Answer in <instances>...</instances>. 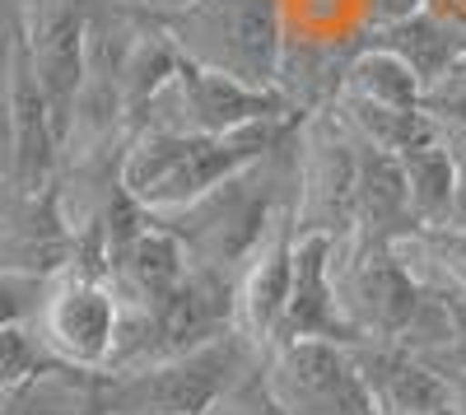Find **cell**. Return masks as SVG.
I'll use <instances>...</instances> for the list:
<instances>
[{"instance_id":"cell-1","label":"cell","mask_w":466,"mask_h":415,"mask_svg":"<svg viewBox=\"0 0 466 415\" xmlns=\"http://www.w3.org/2000/svg\"><path fill=\"white\" fill-rule=\"evenodd\" d=\"M303 117L285 122H261L248 131L228 136H197V131H131L122 145V177L127 192L149 210V215H173L191 201H201L210 187L224 177L243 173L261 159H270L276 149H285L299 136Z\"/></svg>"},{"instance_id":"cell-2","label":"cell","mask_w":466,"mask_h":415,"mask_svg":"<svg viewBox=\"0 0 466 415\" xmlns=\"http://www.w3.org/2000/svg\"><path fill=\"white\" fill-rule=\"evenodd\" d=\"M285 149H276L270 159H261V164H252L243 173L224 177L219 187H210L201 201H191V206H182L173 215H154V219H164L168 229L182 238L187 257L197 261V267L238 276L248 267V257L257 252V243L266 238L276 210L294 201L289 182L299 177V149H294V164L280 168L276 159L285 155Z\"/></svg>"},{"instance_id":"cell-3","label":"cell","mask_w":466,"mask_h":415,"mask_svg":"<svg viewBox=\"0 0 466 415\" xmlns=\"http://www.w3.org/2000/svg\"><path fill=\"white\" fill-rule=\"evenodd\" d=\"M266 359L243 331H228L187 355L103 373V415H210L219 397Z\"/></svg>"},{"instance_id":"cell-4","label":"cell","mask_w":466,"mask_h":415,"mask_svg":"<svg viewBox=\"0 0 466 415\" xmlns=\"http://www.w3.org/2000/svg\"><path fill=\"white\" fill-rule=\"evenodd\" d=\"M187 61L224 70L233 80L261 89H280L285 28L280 0H197L168 19H159Z\"/></svg>"},{"instance_id":"cell-5","label":"cell","mask_w":466,"mask_h":415,"mask_svg":"<svg viewBox=\"0 0 466 415\" xmlns=\"http://www.w3.org/2000/svg\"><path fill=\"white\" fill-rule=\"evenodd\" d=\"M285 117H303V112L280 89L233 80V75H224V70H210V66H197V61L182 56L173 80L136 112L131 131L228 136V131H248V127L285 122Z\"/></svg>"},{"instance_id":"cell-6","label":"cell","mask_w":466,"mask_h":415,"mask_svg":"<svg viewBox=\"0 0 466 415\" xmlns=\"http://www.w3.org/2000/svg\"><path fill=\"white\" fill-rule=\"evenodd\" d=\"M336 289L364 341H406L430 304V289L410 271L397 238L369 234H345L336 243Z\"/></svg>"},{"instance_id":"cell-7","label":"cell","mask_w":466,"mask_h":415,"mask_svg":"<svg viewBox=\"0 0 466 415\" xmlns=\"http://www.w3.org/2000/svg\"><path fill=\"white\" fill-rule=\"evenodd\" d=\"M360 210V136L345 112L318 107L299 127V177H294V219L299 234H355Z\"/></svg>"},{"instance_id":"cell-8","label":"cell","mask_w":466,"mask_h":415,"mask_svg":"<svg viewBox=\"0 0 466 415\" xmlns=\"http://www.w3.org/2000/svg\"><path fill=\"white\" fill-rule=\"evenodd\" d=\"M122 313L127 309L112 276L66 267L47 276L43 294H37V313L28 322L61 364L107 373L116 355V336H122Z\"/></svg>"},{"instance_id":"cell-9","label":"cell","mask_w":466,"mask_h":415,"mask_svg":"<svg viewBox=\"0 0 466 415\" xmlns=\"http://www.w3.org/2000/svg\"><path fill=\"white\" fill-rule=\"evenodd\" d=\"M266 379L294 415H382L355 350L322 336H299L266 350Z\"/></svg>"},{"instance_id":"cell-10","label":"cell","mask_w":466,"mask_h":415,"mask_svg":"<svg viewBox=\"0 0 466 415\" xmlns=\"http://www.w3.org/2000/svg\"><path fill=\"white\" fill-rule=\"evenodd\" d=\"M5 103H10V197L47 192L56 187V159H61V131L56 112L43 94L24 47L19 15H10V56H5Z\"/></svg>"},{"instance_id":"cell-11","label":"cell","mask_w":466,"mask_h":415,"mask_svg":"<svg viewBox=\"0 0 466 415\" xmlns=\"http://www.w3.org/2000/svg\"><path fill=\"white\" fill-rule=\"evenodd\" d=\"M294 257H299V219L289 201L276 210L266 238L238 271V331L257 350H270L280 336L289 294H294Z\"/></svg>"},{"instance_id":"cell-12","label":"cell","mask_w":466,"mask_h":415,"mask_svg":"<svg viewBox=\"0 0 466 415\" xmlns=\"http://www.w3.org/2000/svg\"><path fill=\"white\" fill-rule=\"evenodd\" d=\"M336 234H299V257H294V294L280 322V341H299V336H322V341L355 346L364 336L340 309L336 289Z\"/></svg>"},{"instance_id":"cell-13","label":"cell","mask_w":466,"mask_h":415,"mask_svg":"<svg viewBox=\"0 0 466 415\" xmlns=\"http://www.w3.org/2000/svg\"><path fill=\"white\" fill-rule=\"evenodd\" d=\"M187 271H191V257H187L182 238L164 219H149L127 248H116L107 257V276H112L116 294H122V304L145 309V313L159 309L164 299L187 280Z\"/></svg>"},{"instance_id":"cell-14","label":"cell","mask_w":466,"mask_h":415,"mask_svg":"<svg viewBox=\"0 0 466 415\" xmlns=\"http://www.w3.org/2000/svg\"><path fill=\"white\" fill-rule=\"evenodd\" d=\"M364 43L397 52V56L420 75V85H424V89H434L443 75L466 56V24H457V19H439L434 10H420V15H410V19H401V24L369 28Z\"/></svg>"},{"instance_id":"cell-15","label":"cell","mask_w":466,"mask_h":415,"mask_svg":"<svg viewBox=\"0 0 466 415\" xmlns=\"http://www.w3.org/2000/svg\"><path fill=\"white\" fill-rule=\"evenodd\" d=\"M401 168H406V182H410L415 229H443V224H452V210H457V159L448 149V136L439 131L434 140L406 149Z\"/></svg>"},{"instance_id":"cell-16","label":"cell","mask_w":466,"mask_h":415,"mask_svg":"<svg viewBox=\"0 0 466 415\" xmlns=\"http://www.w3.org/2000/svg\"><path fill=\"white\" fill-rule=\"evenodd\" d=\"M340 98L373 103V107H401V112H415V107H424V85H420V75H415L397 52L364 43L360 52H350Z\"/></svg>"},{"instance_id":"cell-17","label":"cell","mask_w":466,"mask_h":415,"mask_svg":"<svg viewBox=\"0 0 466 415\" xmlns=\"http://www.w3.org/2000/svg\"><path fill=\"white\" fill-rule=\"evenodd\" d=\"M0 397H5V415H103V373L56 364Z\"/></svg>"},{"instance_id":"cell-18","label":"cell","mask_w":466,"mask_h":415,"mask_svg":"<svg viewBox=\"0 0 466 415\" xmlns=\"http://www.w3.org/2000/svg\"><path fill=\"white\" fill-rule=\"evenodd\" d=\"M0 346H5V364H0V392H15L24 383H33L37 373L56 369L61 359L47 350V341L37 336L33 322L5 318V331H0Z\"/></svg>"},{"instance_id":"cell-19","label":"cell","mask_w":466,"mask_h":415,"mask_svg":"<svg viewBox=\"0 0 466 415\" xmlns=\"http://www.w3.org/2000/svg\"><path fill=\"white\" fill-rule=\"evenodd\" d=\"M210 415H294V410L276 397V388L266 379V359H261L252 373H243V379L219 397V406Z\"/></svg>"},{"instance_id":"cell-20","label":"cell","mask_w":466,"mask_h":415,"mask_svg":"<svg viewBox=\"0 0 466 415\" xmlns=\"http://www.w3.org/2000/svg\"><path fill=\"white\" fill-rule=\"evenodd\" d=\"M424 112H434L443 127H461L466 131V56L443 75L434 89H424Z\"/></svg>"},{"instance_id":"cell-21","label":"cell","mask_w":466,"mask_h":415,"mask_svg":"<svg viewBox=\"0 0 466 415\" xmlns=\"http://www.w3.org/2000/svg\"><path fill=\"white\" fill-rule=\"evenodd\" d=\"M420 10H430V0H369V24L387 28V24H401Z\"/></svg>"},{"instance_id":"cell-22","label":"cell","mask_w":466,"mask_h":415,"mask_svg":"<svg viewBox=\"0 0 466 415\" xmlns=\"http://www.w3.org/2000/svg\"><path fill=\"white\" fill-rule=\"evenodd\" d=\"M122 5H131V10H140L149 19H168V15H177L187 5H197V0H122Z\"/></svg>"},{"instance_id":"cell-23","label":"cell","mask_w":466,"mask_h":415,"mask_svg":"<svg viewBox=\"0 0 466 415\" xmlns=\"http://www.w3.org/2000/svg\"><path fill=\"white\" fill-rule=\"evenodd\" d=\"M448 388H452V415H466V364L448 369Z\"/></svg>"}]
</instances>
